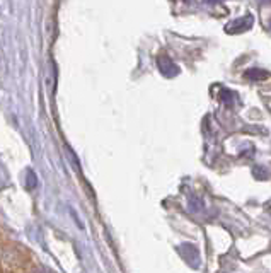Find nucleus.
I'll use <instances>...</instances> for the list:
<instances>
[{"label": "nucleus", "mask_w": 271, "mask_h": 273, "mask_svg": "<svg viewBox=\"0 0 271 273\" xmlns=\"http://www.w3.org/2000/svg\"><path fill=\"white\" fill-rule=\"evenodd\" d=\"M251 26H252V16H244V17H240V19H236V21H232V23H229L225 31L230 33V34H232V33L237 34V33L247 31Z\"/></svg>", "instance_id": "f257e3e1"}, {"label": "nucleus", "mask_w": 271, "mask_h": 273, "mask_svg": "<svg viewBox=\"0 0 271 273\" xmlns=\"http://www.w3.org/2000/svg\"><path fill=\"white\" fill-rule=\"evenodd\" d=\"M159 64V68H161V72L164 73L166 77H176L177 73H179V68H177V65L174 64L172 60H170L167 55H161L157 60Z\"/></svg>", "instance_id": "f03ea898"}, {"label": "nucleus", "mask_w": 271, "mask_h": 273, "mask_svg": "<svg viewBox=\"0 0 271 273\" xmlns=\"http://www.w3.org/2000/svg\"><path fill=\"white\" fill-rule=\"evenodd\" d=\"M181 251V254L184 256V260L188 261L191 267H195V268H198L200 267V256H198V251H196L195 246H191V244H183L179 248Z\"/></svg>", "instance_id": "7ed1b4c3"}, {"label": "nucleus", "mask_w": 271, "mask_h": 273, "mask_svg": "<svg viewBox=\"0 0 271 273\" xmlns=\"http://www.w3.org/2000/svg\"><path fill=\"white\" fill-rule=\"evenodd\" d=\"M244 77L249 79V80H254V82H258V80H261V79H266L268 73L263 72V70H259V68H251V70H247V72L244 73Z\"/></svg>", "instance_id": "20e7f679"}, {"label": "nucleus", "mask_w": 271, "mask_h": 273, "mask_svg": "<svg viewBox=\"0 0 271 273\" xmlns=\"http://www.w3.org/2000/svg\"><path fill=\"white\" fill-rule=\"evenodd\" d=\"M28 178H29V184H28V188H29V190H33V188H34L36 186V178H34V174H33V171H29L28 172Z\"/></svg>", "instance_id": "39448f33"}, {"label": "nucleus", "mask_w": 271, "mask_h": 273, "mask_svg": "<svg viewBox=\"0 0 271 273\" xmlns=\"http://www.w3.org/2000/svg\"><path fill=\"white\" fill-rule=\"evenodd\" d=\"M222 99H224L225 102L232 101V99H234V92H230V91H225L224 94H222Z\"/></svg>", "instance_id": "423d86ee"}]
</instances>
